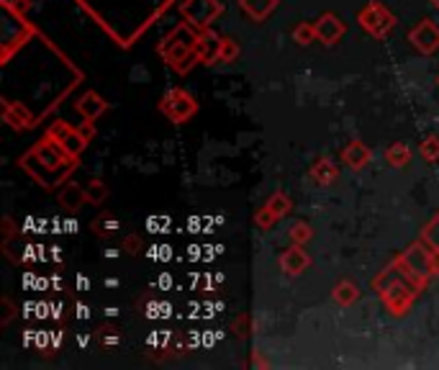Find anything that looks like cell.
<instances>
[{"label":"cell","instance_id":"8992f818","mask_svg":"<svg viewBox=\"0 0 439 370\" xmlns=\"http://www.w3.org/2000/svg\"><path fill=\"white\" fill-rule=\"evenodd\" d=\"M160 114L167 116L172 124H185L198 114V100L183 88H170L160 98Z\"/></svg>","mask_w":439,"mask_h":370},{"label":"cell","instance_id":"ba28073f","mask_svg":"<svg viewBox=\"0 0 439 370\" xmlns=\"http://www.w3.org/2000/svg\"><path fill=\"white\" fill-rule=\"evenodd\" d=\"M293 211V198L291 196H285L283 191L272 193L267 201L263 203V208L255 214V224L257 229H263V232H267V229H272L277 224V221H283L285 216Z\"/></svg>","mask_w":439,"mask_h":370},{"label":"cell","instance_id":"9a60e30c","mask_svg":"<svg viewBox=\"0 0 439 370\" xmlns=\"http://www.w3.org/2000/svg\"><path fill=\"white\" fill-rule=\"evenodd\" d=\"M339 160L344 167H349V170H362V167L373 160V150H370L365 142H360V139H352V142H347L344 147H342Z\"/></svg>","mask_w":439,"mask_h":370},{"label":"cell","instance_id":"d6a6232c","mask_svg":"<svg viewBox=\"0 0 439 370\" xmlns=\"http://www.w3.org/2000/svg\"><path fill=\"white\" fill-rule=\"evenodd\" d=\"M80 131H83V136H85L88 142H90L92 136H95V129H92V121H83V126H80Z\"/></svg>","mask_w":439,"mask_h":370},{"label":"cell","instance_id":"2e32d148","mask_svg":"<svg viewBox=\"0 0 439 370\" xmlns=\"http://www.w3.org/2000/svg\"><path fill=\"white\" fill-rule=\"evenodd\" d=\"M308 175H311V180L316 185H332L339 180V165L334 162L332 157H316L311 162V167H308Z\"/></svg>","mask_w":439,"mask_h":370},{"label":"cell","instance_id":"836d02e7","mask_svg":"<svg viewBox=\"0 0 439 370\" xmlns=\"http://www.w3.org/2000/svg\"><path fill=\"white\" fill-rule=\"evenodd\" d=\"M3 234H6V239H11V237L16 234V229H13V221L8 219V216H6V219H3Z\"/></svg>","mask_w":439,"mask_h":370},{"label":"cell","instance_id":"4316f807","mask_svg":"<svg viewBox=\"0 0 439 370\" xmlns=\"http://www.w3.org/2000/svg\"><path fill=\"white\" fill-rule=\"evenodd\" d=\"M419 152H421V157H424L426 162H439V134L426 136L424 142H421V147H419Z\"/></svg>","mask_w":439,"mask_h":370},{"label":"cell","instance_id":"7c38bea8","mask_svg":"<svg viewBox=\"0 0 439 370\" xmlns=\"http://www.w3.org/2000/svg\"><path fill=\"white\" fill-rule=\"evenodd\" d=\"M221 42L224 36L219 31H213L211 26L198 34V44H196V54H198V64H216L221 54Z\"/></svg>","mask_w":439,"mask_h":370},{"label":"cell","instance_id":"4fadbf2b","mask_svg":"<svg viewBox=\"0 0 439 370\" xmlns=\"http://www.w3.org/2000/svg\"><path fill=\"white\" fill-rule=\"evenodd\" d=\"M277 263H280V270H283L285 275H301V273H306L311 268V257H308V252L303 249V244H291V247L280 255Z\"/></svg>","mask_w":439,"mask_h":370},{"label":"cell","instance_id":"6da1fadb","mask_svg":"<svg viewBox=\"0 0 439 370\" xmlns=\"http://www.w3.org/2000/svg\"><path fill=\"white\" fill-rule=\"evenodd\" d=\"M21 167L29 172L31 178L42 185V188L54 191V188L67 183V178H70L72 172H75V167H78V160H72L52 136H44L42 142H36L34 147L21 157Z\"/></svg>","mask_w":439,"mask_h":370},{"label":"cell","instance_id":"7402d4cb","mask_svg":"<svg viewBox=\"0 0 439 370\" xmlns=\"http://www.w3.org/2000/svg\"><path fill=\"white\" fill-rule=\"evenodd\" d=\"M316 39H319V34H316V21L313 23L303 21L293 29V42H296L298 47H308V44H313Z\"/></svg>","mask_w":439,"mask_h":370},{"label":"cell","instance_id":"277c9868","mask_svg":"<svg viewBox=\"0 0 439 370\" xmlns=\"http://www.w3.org/2000/svg\"><path fill=\"white\" fill-rule=\"evenodd\" d=\"M357 23L368 36L383 42V39L390 36V31L396 29V16L390 13V8L383 6L380 0H370L357 11Z\"/></svg>","mask_w":439,"mask_h":370},{"label":"cell","instance_id":"7a4b0ae2","mask_svg":"<svg viewBox=\"0 0 439 370\" xmlns=\"http://www.w3.org/2000/svg\"><path fill=\"white\" fill-rule=\"evenodd\" d=\"M426 285L404 273L396 263H390L385 270H380L373 280V291L378 293V299L383 301L385 311L393 316H406L414 306V301L419 299V293L424 291Z\"/></svg>","mask_w":439,"mask_h":370},{"label":"cell","instance_id":"603a6c76","mask_svg":"<svg viewBox=\"0 0 439 370\" xmlns=\"http://www.w3.org/2000/svg\"><path fill=\"white\" fill-rule=\"evenodd\" d=\"M108 185L103 183V180H95L92 178L90 183L85 185V196H88V203H92V206H100L103 201L108 198Z\"/></svg>","mask_w":439,"mask_h":370},{"label":"cell","instance_id":"e575fe53","mask_svg":"<svg viewBox=\"0 0 439 370\" xmlns=\"http://www.w3.org/2000/svg\"><path fill=\"white\" fill-rule=\"evenodd\" d=\"M3 306H6V316H3V324H8V321H11V316H13V304H11V299H3Z\"/></svg>","mask_w":439,"mask_h":370},{"label":"cell","instance_id":"1f68e13d","mask_svg":"<svg viewBox=\"0 0 439 370\" xmlns=\"http://www.w3.org/2000/svg\"><path fill=\"white\" fill-rule=\"evenodd\" d=\"M111 332H114V327H100L98 329V337H100V340H106L108 345H116V342H119V337L111 335Z\"/></svg>","mask_w":439,"mask_h":370},{"label":"cell","instance_id":"44dd1931","mask_svg":"<svg viewBox=\"0 0 439 370\" xmlns=\"http://www.w3.org/2000/svg\"><path fill=\"white\" fill-rule=\"evenodd\" d=\"M383 157H385V162L390 165V167H396V170H401V167H406V165L411 162V147H406L404 142H396L390 144V147H385V152H383Z\"/></svg>","mask_w":439,"mask_h":370},{"label":"cell","instance_id":"83f0119b","mask_svg":"<svg viewBox=\"0 0 439 370\" xmlns=\"http://www.w3.org/2000/svg\"><path fill=\"white\" fill-rule=\"evenodd\" d=\"M236 57H239V44H236L234 39H231V36H224V42H221V54H219V62L231 64Z\"/></svg>","mask_w":439,"mask_h":370},{"label":"cell","instance_id":"d6986e66","mask_svg":"<svg viewBox=\"0 0 439 370\" xmlns=\"http://www.w3.org/2000/svg\"><path fill=\"white\" fill-rule=\"evenodd\" d=\"M360 285L354 283V280H349V278H342L339 283H334V288H332V299H334V304L337 306H342V309H349V306H354L357 301H360Z\"/></svg>","mask_w":439,"mask_h":370},{"label":"cell","instance_id":"484cf974","mask_svg":"<svg viewBox=\"0 0 439 370\" xmlns=\"http://www.w3.org/2000/svg\"><path fill=\"white\" fill-rule=\"evenodd\" d=\"M90 229H92V234H98V237H111L119 229V224H116V219L114 216H103L100 214L98 219L92 221L90 224Z\"/></svg>","mask_w":439,"mask_h":370},{"label":"cell","instance_id":"f546056e","mask_svg":"<svg viewBox=\"0 0 439 370\" xmlns=\"http://www.w3.org/2000/svg\"><path fill=\"white\" fill-rule=\"evenodd\" d=\"M142 237H136V234H128L124 237V252L126 255H139V249H142Z\"/></svg>","mask_w":439,"mask_h":370},{"label":"cell","instance_id":"8fae6325","mask_svg":"<svg viewBox=\"0 0 439 370\" xmlns=\"http://www.w3.org/2000/svg\"><path fill=\"white\" fill-rule=\"evenodd\" d=\"M3 121L11 129H16V131H29V129H34L36 116L29 111V106L3 98Z\"/></svg>","mask_w":439,"mask_h":370},{"label":"cell","instance_id":"ac0fdd59","mask_svg":"<svg viewBox=\"0 0 439 370\" xmlns=\"http://www.w3.org/2000/svg\"><path fill=\"white\" fill-rule=\"evenodd\" d=\"M75 111H78V116L83 119V121H95L98 116H103L108 111V103L103 98H100L95 90H88L83 98L78 100V106H75Z\"/></svg>","mask_w":439,"mask_h":370},{"label":"cell","instance_id":"e0dca14e","mask_svg":"<svg viewBox=\"0 0 439 370\" xmlns=\"http://www.w3.org/2000/svg\"><path fill=\"white\" fill-rule=\"evenodd\" d=\"M277 6H280V0H239V11L255 23L267 21L277 11Z\"/></svg>","mask_w":439,"mask_h":370},{"label":"cell","instance_id":"52a82bcc","mask_svg":"<svg viewBox=\"0 0 439 370\" xmlns=\"http://www.w3.org/2000/svg\"><path fill=\"white\" fill-rule=\"evenodd\" d=\"M177 11L183 16V21L193 23L196 29L203 31L224 13V6H221L219 0H183L177 6Z\"/></svg>","mask_w":439,"mask_h":370},{"label":"cell","instance_id":"d590c367","mask_svg":"<svg viewBox=\"0 0 439 370\" xmlns=\"http://www.w3.org/2000/svg\"><path fill=\"white\" fill-rule=\"evenodd\" d=\"M432 265H434V275H439V252L432 249Z\"/></svg>","mask_w":439,"mask_h":370},{"label":"cell","instance_id":"9c48e42d","mask_svg":"<svg viewBox=\"0 0 439 370\" xmlns=\"http://www.w3.org/2000/svg\"><path fill=\"white\" fill-rule=\"evenodd\" d=\"M47 136H52V139H54V142H57L72 160H80L88 147V139L83 136V131L70 126L67 121H54L49 129H47Z\"/></svg>","mask_w":439,"mask_h":370},{"label":"cell","instance_id":"5b68a950","mask_svg":"<svg viewBox=\"0 0 439 370\" xmlns=\"http://www.w3.org/2000/svg\"><path fill=\"white\" fill-rule=\"evenodd\" d=\"M393 263H396L404 273H409L414 280H419L421 285H429V280H432V275H434L432 249L426 247L421 239L414 242V244H409V247H406L404 252L393 260Z\"/></svg>","mask_w":439,"mask_h":370},{"label":"cell","instance_id":"5bb4252c","mask_svg":"<svg viewBox=\"0 0 439 370\" xmlns=\"http://www.w3.org/2000/svg\"><path fill=\"white\" fill-rule=\"evenodd\" d=\"M344 31H347L344 21H342L337 13H332V11H329V13H321L319 21H316V34H319V42L326 44V47H334V44L344 36Z\"/></svg>","mask_w":439,"mask_h":370},{"label":"cell","instance_id":"f1b7e54d","mask_svg":"<svg viewBox=\"0 0 439 370\" xmlns=\"http://www.w3.org/2000/svg\"><path fill=\"white\" fill-rule=\"evenodd\" d=\"M231 329L236 332V337H241V340H244V337L252 335V319H249L247 314H239V316L234 319V324H231Z\"/></svg>","mask_w":439,"mask_h":370},{"label":"cell","instance_id":"74e56055","mask_svg":"<svg viewBox=\"0 0 439 370\" xmlns=\"http://www.w3.org/2000/svg\"><path fill=\"white\" fill-rule=\"evenodd\" d=\"M437 85H439V75H437Z\"/></svg>","mask_w":439,"mask_h":370},{"label":"cell","instance_id":"4dcf8cb0","mask_svg":"<svg viewBox=\"0 0 439 370\" xmlns=\"http://www.w3.org/2000/svg\"><path fill=\"white\" fill-rule=\"evenodd\" d=\"M6 6H11L16 11V13H21V16H26L31 11V0H3Z\"/></svg>","mask_w":439,"mask_h":370},{"label":"cell","instance_id":"8d00e7d4","mask_svg":"<svg viewBox=\"0 0 439 370\" xmlns=\"http://www.w3.org/2000/svg\"><path fill=\"white\" fill-rule=\"evenodd\" d=\"M429 3H432V6H434V8H437V11H439V0H429Z\"/></svg>","mask_w":439,"mask_h":370},{"label":"cell","instance_id":"3957f363","mask_svg":"<svg viewBox=\"0 0 439 370\" xmlns=\"http://www.w3.org/2000/svg\"><path fill=\"white\" fill-rule=\"evenodd\" d=\"M198 34H200V29H196L193 23L183 21V23H177L175 29L157 44L160 57L170 64V70L175 72V75H188V72L193 70V64H198V54H196Z\"/></svg>","mask_w":439,"mask_h":370},{"label":"cell","instance_id":"d4e9b609","mask_svg":"<svg viewBox=\"0 0 439 370\" xmlns=\"http://www.w3.org/2000/svg\"><path fill=\"white\" fill-rule=\"evenodd\" d=\"M288 237H291V244H308L313 237V229L306 224V221H296L291 229H288Z\"/></svg>","mask_w":439,"mask_h":370},{"label":"cell","instance_id":"cb8c5ba5","mask_svg":"<svg viewBox=\"0 0 439 370\" xmlns=\"http://www.w3.org/2000/svg\"><path fill=\"white\" fill-rule=\"evenodd\" d=\"M421 242L429 249H437L439 252V211L432 216V221H426V227L421 229Z\"/></svg>","mask_w":439,"mask_h":370},{"label":"cell","instance_id":"ffe728a7","mask_svg":"<svg viewBox=\"0 0 439 370\" xmlns=\"http://www.w3.org/2000/svg\"><path fill=\"white\" fill-rule=\"evenodd\" d=\"M83 203H88L85 188L75 183H64L62 191H59V206L67 208V211H78V208H83Z\"/></svg>","mask_w":439,"mask_h":370},{"label":"cell","instance_id":"30bf717a","mask_svg":"<svg viewBox=\"0 0 439 370\" xmlns=\"http://www.w3.org/2000/svg\"><path fill=\"white\" fill-rule=\"evenodd\" d=\"M409 44L419 54L432 57L439 52V23L432 18H421V21L409 31Z\"/></svg>","mask_w":439,"mask_h":370}]
</instances>
